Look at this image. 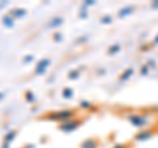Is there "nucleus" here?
Wrapping results in <instances>:
<instances>
[{
  "instance_id": "30",
  "label": "nucleus",
  "mask_w": 158,
  "mask_h": 148,
  "mask_svg": "<svg viewBox=\"0 0 158 148\" xmlns=\"http://www.w3.org/2000/svg\"><path fill=\"white\" fill-rule=\"evenodd\" d=\"M23 148H36V146L33 144V143H29V144H27V146H24Z\"/></svg>"
},
{
  "instance_id": "27",
  "label": "nucleus",
  "mask_w": 158,
  "mask_h": 148,
  "mask_svg": "<svg viewBox=\"0 0 158 148\" xmlns=\"http://www.w3.org/2000/svg\"><path fill=\"white\" fill-rule=\"evenodd\" d=\"M158 45V34L154 37V40H153V42H152V46H157Z\"/></svg>"
},
{
  "instance_id": "24",
  "label": "nucleus",
  "mask_w": 158,
  "mask_h": 148,
  "mask_svg": "<svg viewBox=\"0 0 158 148\" xmlns=\"http://www.w3.org/2000/svg\"><path fill=\"white\" fill-rule=\"evenodd\" d=\"M79 19H82V20H85V19H87L88 17V12H87V9H82L81 12H79Z\"/></svg>"
},
{
  "instance_id": "3",
  "label": "nucleus",
  "mask_w": 158,
  "mask_h": 148,
  "mask_svg": "<svg viewBox=\"0 0 158 148\" xmlns=\"http://www.w3.org/2000/svg\"><path fill=\"white\" fill-rule=\"evenodd\" d=\"M82 126V122L78 120V119H70L67 122H63V123H59L58 124V130L62 131V132H66V134H69V132H74L77 131L79 127Z\"/></svg>"
},
{
  "instance_id": "9",
  "label": "nucleus",
  "mask_w": 158,
  "mask_h": 148,
  "mask_svg": "<svg viewBox=\"0 0 158 148\" xmlns=\"http://www.w3.org/2000/svg\"><path fill=\"white\" fill-rule=\"evenodd\" d=\"M63 24V17L61 16H56V17H53L50 21L48 23V28L49 29H56L58 27H61Z\"/></svg>"
},
{
  "instance_id": "22",
  "label": "nucleus",
  "mask_w": 158,
  "mask_h": 148,
  "mask_svg": "<svg viewBox=\"0 0 158 148\" xmlns=\"http://www.w3.org/2000/svg\"><path fill=\"white\" fill-rule=\"evenodd\" d=\"M148 73H149V66H148L146 63H145V65H142V66H141V69H140V74H141V76H148Z\"/></svg>"
},
{
  "instance_id": "7",
  "label": "nucleus",
  "mask_w": 158,
  "mask_h": 148,
  "mask_svg": "<svg viewBox=\"0 0 158 148\" xmlns=\"http://www.w3.org/2000/svg\"><path fill=\"white\" fill-rule=\"evenodd\" d=\"M99 147V141L95 137H87L81 143V148H98Z\"/></svg>"
},
{
  "instance_id": "21",
  "label": "nucleus",
  "mask_w": 158,
  "mask_h": 148,
  "mask_svg": "<svg viewBox=\"0 0 158 148\" xmlns=\"http://www.w3.org/2000/svg\"><path fill=\"white\" fill-rule=\"evenodd\" d=\"M92 6H95V0H86V2H83L82 8L83 9H87L88 7H92Z\"/></svg>"
},
{
  "instance_id": "23",
  "label": "nucleus",
  "mask_w": 158,
  "mask_h": 148,
  "mask_svg": "<svg viewBox=\"0 0 158 148\" xmlns=\"http://www.w3.org/2000/svg\"><path fill=\"white\" fill-rule=\"evenodd\" d=\"M33 60H34V57L32 54H28V56L23 58V63H31V62H33Z\"/></svg>"
},
{
  "instance_id": "17",
  "label": "nucleus",
  "mask_w": 158,
  "mask_h": 148,
  "mask_svg": "<svg viewBox=\"0 0 158 148\" xmlns=\"http://www.w3.org/2000/svg\"><path fill=\"white\" fill-rule=\"evenodd\" d=\"M79 107L82 108V110H90V108H92L94 107V105H92V102H90V101H81L79 102Z\"/></svg>"
},
{
  "instance_id": "14",
  "label": "nucleus",
  "mask_w": 158,
  "mask_h": 148,
  "mask_svg": "<svg viewBox=\"0 0 158 148\" xmlns=\"http://www.w3.org/2000/svg\"><path fill=\"white\" fill-rule=\"evenodd\" d=\"M24 95H25V101L28 103H34V102L37 101V97H36V94H34L32 90H27Z\"/></svg>"
},
{
  "instance_id": "16",
  "label": "nucleus",
  "mask_w": 158,
  "mask_h": 148,
  "mask_svg": "<svg viewBox=\"0 0 158 148\" xmlns=\"http://www.w3.org/2000/svg\"><path fill=\"white\" fill-rule=\"evenodd\" d=\"M62 97L65 98V99H71V98L74 97V90L71 87H65L62 90Z\"/></svg>"
},
{
  "instance_id": "10",
  "label": "nucleus",
  "mask_w": 158,
  "mask_h": 148,
  "mask_svg": "<svg viewBox=\"0 0 158 148\" xmlns=\"http://www.w3.org/2000/svg\"><path fill=\"white\" fill-rule=\"evenodd\" d=\"M133 74H135V69H133V67H127L125 70L120 74V77H118V81H120V82H125V81L129 80Z\"/></svg>"
},
{
  "instance_id": "28",
  "label": "nucleus",
  "mask_w": 158,
  "mask_h": 148,
  "mask_svg": "<svg viewBox=\"0 0 158 148\" xmlns=\"http://www.w3.org/2000/svg\"><path fill=\"white\" fill-rule=\"evenodd\" d=\"M150 7H152L153 9H158V0H157V2H153V3L150 4Z\"/></svg>"
},
{
  "instance_id": "2",
  "label": "nucleus",
  "mask_w": 158,
  "mask_h": 148,
  "mask_svg": "<svg viewBox=\"0 0 158 148\" xmlns=\"http://www.w3.org/2000/svg\"><path fill=\"white\" fill-rule=\"evenodd\" d=\"M128 122H129L132 126L144 130V128L149 124V116L145 114H129L128 115Z\"/></svg>"
},
{
  "instance_id": "8",
  "label": "nucleus",
  "mask_w": 158,
  "mask_h": 148,
  "mask_svg": "<svg viewBox=\"0 0 158 148\" xmlns=\"http://www.w3.org/2000/svg\"><path fill=\"white\" fill-rule=\"evenodd\" d=\"M133 12H135V7H133V6H125V7H123L121 9H118L117 16L120 19H124L127 16H131Z\"/></svg>"
},
{
  "instance_id": "6",
  "label": "nucleus",
  "mask_w": 158,
  "mask_h": 148,
  "mask_svg": "<svg viewBox=\"0 0 158 148\" xmlns=\"http://www.w3.org/2000/svg\"><path fill=\"white\" fill-rule=\"evenodd\" d=\"M27 13H28V11H27L25 8H13V9H11V12H9V15H11L15 20L25 17Z\"/></svg>"
},
{
  "instance_id": "29",
  "label": "nucleus",
  "mask_w": 158,
  "mask_h": 148,
  "mask_svg": "<svg viewBox=\"0 0 158 148\" xmlns=\"http://www.w3.org/2000/svg\"><path fill=\"white\" fill-rule=\"evenodd\" d=\"M98 74H99V76H104V74H106V69H99Z\"/></svg>"
},
{
  "instance_id": "25",
  "label": "nucleus",
  "mask_w": 158,
  "mask_h": 148,
  "mask_svg": "<svg viewBox=\"0 0 158 148\" xmlns=\"http://www.w3.org/2000/svg\"><path fill=\"white\" fill-rule=\"evenodd\" d=\"M146 65L149 66V69H152V67L154 69V67H157V62H156V60H149L146 62Z\"/></svg>"
},
{
  "instance_id": "1",
  "label": "nucleus",
  "mask_w": 158,
  "mask_h": 148,
  "mask_svg": "<svg viewBox=\"0 0 158 148\" xmlns=\"http://www.w3.org/2000/svg\"><path fill=\"white\" fill-rule=\"evenodd\" d=\"M74 116H75V111L74 110H71V108H63V110L53 111V112H50V114H46L45 119L50 120V122H57L59 124V123L74 119Z\"/></svg>"
},
{
  "instance_id": "20",
  "label": "nucleus",
  "mask_w": 158,
  "mask_h": 148,
  "mask_svg": "<svg viewBox=\"0 0 158 148\" xmlns=\"http://www.w3.org/2000/svg\"><path fill=\"white\" fill-rule=\"evenodd\" d=\"M88 38H90V36H88V34H85V36H81V37H78L77 40H75V42L77 44H86L87 41H88Z\"/></svg>"
},
{
  "instance_id": "11",
  "label": "nucleus",
  "mask_w": 158,
  "mask_h": 148,
  "mask_svg": "<svg viewBox=\"0 0 158 148\" xmlns=\"http://www.w3.org/2000/svg\"><path fill=\"white\" fill-rule=\"evenodd\" d=\"M2 21H3V25L6 27V28H13L15 27V19L11 16V15H3V17H2Z\"/></svg>"
},
{
  "instance_id": "33",
  "label": "nucleus",
  "mask_w": 158,
  "mask_h": 148,
  "mask_svg": "<svg viewBox=\"0 0 158 148\" xmlns=\"http://www.w3.org/2000/svg\"><path fill=\"white\" fill-rule=\"evenodd\" d=\"M4 97H6V93L0 91V101H3V99H4Z\"/></svg>"
},
{
  "instance_id": "19",
  "label": "nucleus",
  "mask_w": 158,
  "mask_h": 148,
  "mask_svg": "<svg viewBox=\"0 0 158 148\" xmlns=\"http://www.w3.org/2000/svg\"><path fill=\"white\" fill-rule=\"evenodd\" d=\"M112 20H113V19H112L111 15H104V16L100 17V23L104 24V25H108V24H111Z\"/></svg>"
},
{
  "instance_id": "12",
  "label": "nucleus",
  "mask_w": 158,
  "mask_h": 148,
  "mask_svg": "<svg viewBox=\"0 0 158 148\" xmlns=\"http://www.w3.org/2000/svg\"><path fill=\"white\" fill-rule=\"evenodd\" d=\"M16 136H17V131L16 130H11V131H8L6 135H4V140L3 141H6V143H11L16 139Z\"/></svg>"
},
{
  "instance_id": "18",
  "label": "nucleus",
  "mask_w": 158,
  "mask_h": 148,
  "mask_svg": "<svg viewBox=\"0 0 158 148\" xmlns=\"http://www.w3.org/2000/svg\"><path fill=\"white\" fill-rule=\"evenodd\" d=\"M53 41L54 42H57V44H59V42H62L63 41V34L61 33V32H56V33H53Z\"/></svg>"
},
{
  "instance_id": "31",
  "label": "nucleus",
  "mask_w": 158,
  "mask_h": 148,
  "mask_svg": "<svg viewBox=\"0 0 158 148\" xmlns=\"http://www.w3.org/2000/svg\"><path fill=\"white\" fill-rule=\"evenodd\" d=\"M6 6H8V2H0V9L4 8Z\"/></svg>"
},
{
  "instance_id": "26",
  "label": "nucleus",
  "mask_w": 158,
  "mask_h": 148,
  "mask_svg": "<svg viewBox=\"0 0 158 148\" xmlns=\"http://www.w3.org/2000/svg\"><path fill=\"white\" fill-rule=\"evenodd\" d=\"M112 148H128V144H124V143H118V144H115Z\"/></svg>"
},
{
  "instance_id": "15",
  "label": "nucleus",
  "mask_w": 158,
  "mask_h": 148,
  "mask_svg": "<svg viewBox=\"0 0 158 148\" xmlns=\"http://www.w3.org/2000/svg\"><path fill=\"white\" fill-rule=\"evenodd\" d=\"M120 50H121L120 44H113V45H111L110 49H108V54H110V56H115V54H117Z\"/></svg>"
},
{
  "instance_id": "4",
  "label": "nucleus",
  "mask_w": 158,
  "mask_h": 148,
  "mask_svg": "<svg viewBox=\"0 0 158 148\" xmlns=\"http://www.w3.org/2000/svg\"><path fill=\"white\" fill-rule=\"evenodd\" d=\"M50 58H42V60H40L37 62L36 67H34V73L37 74V76H42V74H45L48 67L50 66Z\"/></svg>"
},
{
  "instance_id": "32",
  "label": "nucleus",
  "mask_w": 158,
  "mask_h": 148,
  "mask_svg": "<svg viewBox=\"0 0 158 148\" xmlns=\"http://www.w3.org/2000/svg\"><path fill=\"white\" fill-rule=\"evenodd\" d=\"M0 148H9V143H6V141H3V144Z\"/></svg>"
},
{
  "instance_id": "13",
  "label": "nucleus",
  "mask_w": 158,
  "mask_h": 148,
  "mask_svg": "<svg viewBox=\"0 0 158 148\" xmlns=\"http://www.w3.org/2000/svg\"><path fill=\"white\" fill-rule=\"evenodd\" d=\"M79 77H81V70H79V69H73V70H70L67 73V78L71 81L78 80Z\"/></svg>"
},
{
  "instance_id": "5",
  "label": "nucleus",
  "mask_w": 158,
  "mask_h": 148,
  "mask_svg": "<svg viewBox=\"0 0 158 148\" xmlns=\"http://www.w3.org/2000/svg\"><path fill=\"white\" fill-rule=\"evenodd\" d=\"M153 136H154V131L149 130V128H144V130L138 131L135 135V140L136 141H146V140H150Z\"/></svg>"
}]
</instances>
